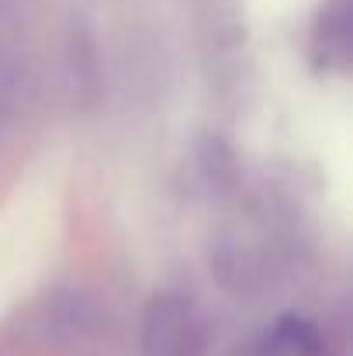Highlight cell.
<instances>
[{
	"label": "cell",
	"mask_w": 353,
	"mask_h": 356,
	"mask_svg": "<svg viewBox=\"0 0 353 356\" xmlns=\"http://www.w3.org/2000/svg\"><path fill=\"white\" fill-rule=\"evenodd\" d=\"M260 356H326V343L312 322L284 318L274 325V332H267Z\"/></svg>",
	"instance_id": "7a4b0ae2"
},
{
	"label": "cell",
	"mask_w": 353,
	"mask_h": 356,
	"mask_svg": "<svg viewBox=\"0 0 353 356\" xmlns=\"http://www.w3.org/2000/svg\"><path fill=\"white\" fill-rule=\"evenodd\" d=\"M208 343H212V325L194 298L166 291L146 305L139 332L142 356H205Z\"/></svg>",
	"instance_id": "6da1fadb"
}]
</instances>
